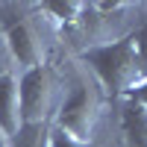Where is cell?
I'll return each mask as SVG.
<instances>
[{"mask_svg":"<svg viewBox=\"0 0 147 147\" xmlns=\"http://www.w3.org/2000/svg\"><path fill=\"white\" fill-rule=\"evenodd\" d=\"M0 147H12V141H9V138L3 136V132H0Z\"/></svg>","mask_w":147,"mask_h":147,"instance_id":"11","label":"cell"},{"mask_svg":"<svg viewBox=\"0 0 147 147\" xmlns=\"http://www.w3.org/2000/svg\"><path fill=\"white\" fill-rule=\"evenodd\" d=\"M124 100H127L129 106H138V109H144V112H147V74H144V77H138V80L124 91Z\"/></svg>","mask_w":147,"mask_h":147,"instance_id":"9","label":"cell"},{"mask_svg":"<svg viewBox=\"0 0 147 147\" xmlns=\"http://www.w3.org/2000/svg\"><path fill=\"white\" fill-rule=\"evenodd\" d=\"M0 32H3V41L9 47L12 59L21 65V74L44 65L38 30L32 24V15H27L24 6H0Z\"/></svg>","mask_w":147,"mask_h":147,"instance_id":"2","label":"cell"},{"mask_svg":"<svg viewBox=\"0 0 147 147\" xmlns=\"http://www.w3.org/2000/svg\"><path fill=\"white\" fill-rule=\"evenodd\" d=\"M44 147H88V144L77 141L74 136H68L65 129H59V127L53 124V127H47V136H44Z\"/></svg>","mask_w":147,"mask_h":147,"instance_id":"8","label":"cell"},{"mask_svg":"<svg viewBox=\"0 0 147 147\" xmlns=\"http://www.w3.org/2000/svg\"><path fill=\"white\" fill-rule=\"evenodd\" d=\"M53 71L50 65L30 68L18 77V94H21V124L44 127L47 115L53 109Z\"/></svg>","mask_w":147,"mask_h":147,"instance_id":"4","label":"cell"},{"mask_svg":"<svg viewBox=\"0 0 147 147\" xmlns=\"http://www.w3.org/2000/svg\"><path fill=\"white\" fill-rule=\"evenodd\" d=\"M80 62H85V68L97 77V82L115 97H124L129 85L138 77H144L132 32L103 44H88L85 50H80Z\"/></svg>","mask_w":147,"mask_h":147,"instance_id":"1","label":"cell"},{"mask_svg":"<svg viewBox=\"0 0 147 147\" xmlns=\"http://www.w3.org/2000/svg\"><path fill=\"white\" fill-rule=\"evenodd\" d=\"M121 132L127 147H147V112L138 106L124 103L121 109Z\"/></svg>","mask_w":147,"mask_h":147,"instance_id":"6","label":"cell"},{"mask_svg":"<svg viewBox=\"0 0 147 147\" xmlns=\"http://www.w3.org/2000/svg\"><path fill=\"white\" fill-rule=\"evenodd\" d=\"M21 94H18V77L0 74V132L12 141L21 129Z\"/></svg>","mask_w":147,"mask_h":147,"instance_id":"5","label":"cell"},{"mask_svg":"<svg viewBox=\"0 0 147 147\" xmlns=\"http://www.w3.org/2000/svg\"><path fill=\"white\" fill-rule=\"evenodd\" d=\"M132 41H136V50H138V62H141V74H147V15L138 24V30L132 32Z\"/></svg>","mask_w":147,"mask_h":147,"instance_id":"10","label":"cell"},{"mask_svg":"<svg viewBox=\"0 0 147 147\" xmlns=\"http://www.w3.org/2000/svg\"><path fill=\"white\" fill-rule=\"evenodd\" d=\"M38 12L47 15V21H53L56 27H71V24H80V12L82 3H74V0H47V3H38Z\"/></svg>","mask_w":147,"mask_h":147,"instance_id":"7","label":"cell"},{"mask_svg":"<svg viewBox=\"0 0 147 147\" xmlns=\"http://www.w3.org/2000/svg\"><path fill=\"white\" fill-rule=\"evenodd\" d=\"M53 124L59 129H65L68 136H74L77 141H82V144L91 141L94 127H97V97H94L88 82H77L71 88V94L56 109Z\"/></svg>","mask_w":147,"mask_h":147,"instance_id":"3","label":"cell"}]
</instances>
